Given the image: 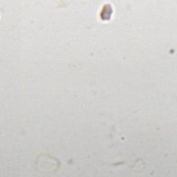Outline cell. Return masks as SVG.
Segmentation results:
<instances>
[{
    "label": "cell",
    "instance_id": "6da1fadb",
    "mask_svg": "<svg viewBox=\"0 0 177 177\" xmlns=\"http://www.w3.org/2000/svg\"><path fill=\"white\" fill-rule=\"evenodd\" d=\"M103 10L104 11H106V13H104L103 15H101V18L104 20H107L109 19V17L112 15V7L110 6H104L103 8ZM101 13H103V12H102Z\"/></svg>",
    "mask_w": 177,
    "mask_h": 177
}]
</instances>
